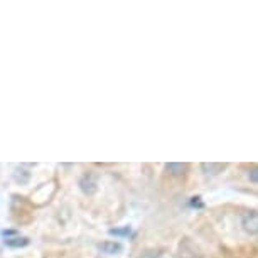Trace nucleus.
Wrapping results in <instances>:
<instances>
[{"mask_svg": "<svg viewBox=\"0 0 258 258\" xmlns=\"http://www.w3.org/2000/svg\"><path fill=\"white\" fill-rule=\"evenodd\" d=\"M241 225L246 233L250 235H258V211H248L243 214Z\"/></svg>", "mask_w": 258, "mask_h": 258, "instance_id": "nucleus-1", "label": "nucleus"}, {"mask_svg": "<svg viewBox=\"0 0 258 258\" xmlns=\"http://www.w3.org/2000/svg\"><path fill=\"white\" fill-rule=\"evenodd\" d=\"M98 248L106 255H115V253H120L121 251V245L120 243H115V241H103L100 243Z\"/></svg>", "mask_w": 258, "mask_h": 258, "instance_id": "nucleus-2", "label": "nucleus"}, {"mask_svg": "<svg viewBox=\"0 0 258 258\" xmlns=\"http://www.w3.org/2000/svg\"><path fill=\"white\" fill-rule=\"evenodd\" d=\"M165 169L169 170L172 176H181V174H184L187 170V164H177V162H170L165 165Z\"/></svg>", "mask_w": 258, "mask_h": 258, "instance_id": "nucleus-3", "label": "nucleus"}, {"mask_svg": "<svg viewBox=\"0 0 258 258\" xmlns=\"http://www.w3.org/2000/svg\"><path fill=\"white\" fill-rule=\"evenodd\" d=\"M81 189L85 191L86 194H93L95 191H96V182L93 181L91 177H88V176H85L81 179Z\"/></svg>", "mask_w": 258, "mask_h": 258, "instance_id": "nucleus-4", "label": "nucleus"}, {"mask_svg": "<svg viewBox=\"0 0 258 258\" xmlns=\"http://www.w3.org/2000/svg\"><path fill=\"white\" fill-rule=\"evenodd\" d=\"M201 167L206 170V174H220L226 169V164H203Z\"/></svg>", "mask_w": 258, "mask_h": 258, "instance_id": "nucleus-5", "label": "nucleus"}, {"mask_svg": "<svg viewBox=\"0 0 258 258\" xmlns=\"http://www.w3.org/2000/svg\"><path fill=\"white\" fill-rule=\"evenodd\" d=\"M6 245L11 246V248H21V246H27L29 245V240L27 238H7L6 240Z\"/></svg>", "mask_w": 258, "mask_h": 258, "instance_id": "nucleus-6", "label": "nucleus"}, {"mask_svg": "<svg viewBox=\"0 0 258 258\" xmlns=\"http://www.w3.org/2000/svg\"><path fill=\"white\" fill-rule=\"evenodd\" d=\"M130 226H125V228H115V230H110V235H115V236H128L130 235Z\"/></svg>", "mask_w": 258, "mask_h": 258, "instance_id": "nucleus-7", "label": "nucleus"}, {"mask_svg": "<svg viewBox=\"0 0 258 258\" xmlns=\"http://www.w3.org/2000/svg\"><path fill=\"white\" fill-rule=\"evenodd\" d=\"M250 181H251V182H255V184H258V167H255V169H251V170H250Z\"/></svg>", "mask_w": 258, "mask_h": 258, "instance_id": "nucleus-8", "label": "nucleus"}]
</instances>
